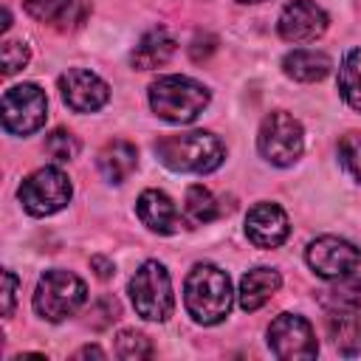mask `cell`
Returning a JSON list of instances; mask_svg holds the SVG:
<instances>
[{
	"mask_svg": "<svg viewBox=\"0 0 361 361\" xmlns=\"http://www.w3.org/2000/svg\"><path fill=\"white\" fill-rule=\"evenodd\" d=\"M59 93H62L65 104L76 113H96L110 99L107 82L102 76H96L93 71H85V68L65 71L59 76Z\"/></svg>",
	"mask_w": 361,
	"mask_h": 361,
	"instance_id": "11",
	"label": "cell"
},
{
	"mask_svg": "<svg viewBox=\"0 0 361 361\" xmlns=\"http://www.w3.org/2000/svg\"><path fill=\"white\" fill-rule=\"evenodd\" d=\"M87 299L85 282L62 268H51L39 276L37 290H34V310L45 322H62L73 316Z\"/></svg>",
	"mask_w": 361,
	"mask_h": 361,
	"instance_id": "4",
	"label": "cell"
},
{
	"mask_svg": "<svg viewBox=\"0 0 361 361\" xmlns=\"http://www.w3.org/2000/svg\"><path fill=\"white\" fill-rule=\"evenodd\" d=\"M17 276L6 268L3 271V319H8L14 313V299H17Z\"/></svg>",
	"mask_w": 361,
	"mask_h": 361,
	"instance_id": "28",
	"label": "cell"
},
{
	"mask_svg": "<svg viewBox=\"0 0 361 361\" xmlns=\"http://www.w3.org/2000/svg\"><path fill=\"white\" fill-rule=\"evenodd\" d=\"M279 285H282V276H279V271H274V268H265V265H259V268H251L243 279H240V290H237V299H240V307L243 310H259L276 290H279Z\"/></svg>",
	"mask_w": 361,
	"mask_h": 361,
	"instance_id": "16",
	"label": "cell"
},
{
	"mask_svg": "<svg viewBox=\"0 0 361 361\" xmlns=\"http://www.w3.org/2000/svg\"><path fill=\"white\" fill-rule=\"evenodd\" d=\"M257 147L259 155L274 164V166H290L299 161L302 149H305V133L302 124L285 113V110H274L262 118L259 124V135H257Z\"/></svg>",
	"mask_w": 361,
	"mask_h": 361,
	"instance_id": "7",
	"label": "cell"
},
{
	"mask_svg": "<svg viewBox=\"0 0 361 361\" xmlns=\"http://www.w3.org/2000/svg\"><path fill=\"white\" fill-rule=\"evenodd\" d=\"M330 68H333L330 56L322 51H310V48H296V51L285 54V59H282L285 76H290L296 82H319L330 73Z\"/></svg>",
	"mask_w": 361,
	"mask_h": 361,
	"instance_id": "19",
	"label": "cell"
},
{
	"mask_svg": "<svg viewBox=\"0 0 361 361\" xmlns=\"http://www.w3.org/2000/svg\"><path fill=\"white\" fill-rule=\"evenodd\" d=\"M172 54H175V39L164 25H158V28H149L135 42V48L130 54V65L135 71H152V68L166 65Z\"/></svg>",
	"mask_w": 361,
	"mask_h": 361,
	"instance_id": "15",
	"label": "cell"
},
{
	"mask_svg": "<svg viewBox=\"0 0 361 361\" xmlns=\"http://www.w3.org/2000/svg\"><path fill=\"white\" fill-rule=\"evenodd\" d=\"M206 104H209V90L189 76L169 73V76H158L149 85V107L158 118L169 124L195 121Z\"/></svg>",
	"mask_w": 361,
	"mask_h": 361,
	"instance_id": "3",
	"label": "cell"
},
{
	"mask_svg": "<svg viewBox=\"0 0 361 361\" xmlns=\"http://www.w3.org/2000/svg\"><path fill=\"white\" fill-rule=\"evenodd\" d=\"M90 265L96 268V276H99V279H110V276H113V271H116V268H113V262H110V259H104V257H93V259H90Z\"/></svg>",
	"mask_w": 361,
	"mask_h": 361,
	"instance_id": "30",
	"label": "cell"
},
{
	"mask_svg": "<svg viewBox=\"0 0 361 361\" xmlns=\"http://www.w3.org/2000/svg\"><path fill=\"white\" fill-rule=\"evenodd\" d=\"M338 90L341 99L361 113V48L347 51V56L338 65Z\"/></svg>",
	"mask_w": 361,
	"mask_h": 361,
	"instance_id": "21",
	"label": "cell"
},
{
	"mask_svg": "<svg viewBox=\"0 0 361 361\" xmlns=\"http://www.w3.org/2000/svg\"><path fill=\"white\" fill-rule=\"evenodd\" d=\"M31 59V51L25 42L20 39H6L3 42V51H0V62H3V76H11L17 73L20 68H25Z\"/></svg>",
	"mask_w": 361,
	"mask_h": 361,
	"instance_id": "27",
	"label": "cell"
},
{
	"mask_svg": "<svg viewBox=\"0 0 361 361\" xmlns=\"http://www.w3.org/2000/svg\"><path fill=\"white\" fill-rule=\"evenodd\" d=\"M234 302L228 274L212 262H197L183 282V305L197 324H217Z\"/></svg>",
	"mask_w": 361,
	"mask_h": 361,
	"instance_id": "2",
	"label": "cell"
},
{
	"mask_svg": "<svg viewBox=\"0 0 361 361\" xmlns=\"http://www.w3.org/2000/svg\"><path fill=\"white\" fill-rule=\"evenodd\" d=\"M327 307L361 316V279H338V285L327 290Z\"/></svg>",
	"mask_w": 361,
	"mask_h": 361,
	"instance_id": "23",
	"label": "cell"
},
{
	"mask_svg": "<svg viewBox=\"0 0 361 361\" xmlns=\"http://www.w3.org/2000/svg\"><path fill=\"white\" fill-rule=\"evenodd\" d=\"M338 161L350 178L361 183V133H347L338 141Z\"/></svg>",
	"mask_w": 361,
	"mask_h": 361,
	"instance_id": "26",
	"label": "cell"
},
{
	"mask_svg": "<svg viewBox=\"0 0 361 361\" xmlns=\"http://www.w3.org/2000/svg\"><path fill=\"white\" fill-rule=\"evenodd\" d=\"M135 212H138V220L155 234H172L180 223V214H178L172 197L161 189H144L138 195Z\"/></svg>",
	"mask_w": 361,
	"mask_h": 361,
	"instance_id": "14",
	"label": "cell"
},
{
	"mask_svg": "<svg viewBox=\"0 0 361 361\" xmlns=\"http://www.w3.org/2000/svg\"><path fill=\"white\" fill-rule=\"evenodd\" d=\"M0 116H3V127L11 135H31L45 124L48 116V99L42 93L39 85L34 82H23L14 85L3 93L0 102Z\"/></svg>",
	"mask_w": 361,
	"mask_h": 361,
	"instance_id": "8",
	"label": "cell"
},
{
	"mask_svg": "<svg viewBox=\"0 0 361 361\" xmlns=\"http://www.w3.org/2000/svg\"><path fill=\"white\" fill-rule=\"evenodd\" d=\"M324 324H327V336H330L333 347L341 355H358L361 353V316L327 307Z\"/></svg>",
	"mask_w": 361,
	"mask_h": 361,
	"instance_id": "18",
	"label": "cell"
},
{
	"mask_svg": "<svg viewBox=\"0 0 361 361\" xmlns=\"http://www.w3.org/2000/svg\"><path fill=\"white\" fill-rule=\"evenodd\" d=\"M45 152H48L54 161L65 164V161H73V158L79 155V141H76V135L68 133V130H54V133L45 135Z\"/></svg>",
	"mask_w": 361,
	"mask_h": 361,
	"instance_id": "25",
	"label": "cell"
},
{
	"mask_svg": "<svg viewBox=\"0 0 361 361\" xmlns=\"http://www.w3.org/2000/svg\"><path fill=\"white\" fill-rule=\"evenodd\" d=\"M305 259L310 265V271L322 279H344L350 276L358 265H361V248H355L350 240L344 237H316L307 251Z\"/></svg>",
	"mask_w": 361,
	"mask_h": 361,
	"instance_id": "10",
	"label": "cell"
},
{
	"mask_svg": "<svg viewBox=\"0 0 361 361\" xmlns=\"http://www.w3.org/2000/svg\"><path fill=\"white\" fill-rule=\"evenodd\" d=\"M276 31L285 42H313L327 31V14L310 0H290L279 14Z\"/></svg>",
	"mask_w": 361,
	"mask_h": 361,
	"instance_id": "12",
	"label": "cell"
},
{
	"mask_svg": "<svg viewBox=\"0 0 361 361\" xmlns=\"http://www.w3.org/2000/svg\"><path fill=\"white\" fill-rule=\"evenodd\" d=\"M25 14L37 23L68 28L79 23V0H25Z\"/></svg>",
	"mask_w": 361,
	"mask_h": 361,
	"instance_id": "20",
	"label": "cell"
},
{
	"mask_svg": "<svg viewBox=\"0 0 361 361\" xmlns=\"http://www.w3.org/2000/svg\"><path fill=\"white\" fill-rule=\"evenodd\" d=\"M217 214H220L217 200H214V195H212L206 186L195 183V186H189V189H186L183 217H186V223H189V226H206V223H212Z\"/></svg>",
	"mask_w": 361,
	"mask_h": 361,
	"instance_id": "22",
	"label": "cell"
},
{
	"mask_svg": "<svg viewBox=\"0 0 361 361\" xmlns=\"http://www.w3.org/2000/svg\"><path fill=\"white\" fill-rule=\"evenodd\" d=\"M290 220L282 206L276 203H257L245 214V237L257 248H276L288 240Z\"/></svg>",
	"mask_w": 361,
	"mask_h": 361,
	"instance_id": "13",
	"label": "cell"
},
{
	"mask_svg": "<svg viewBox=\"0 0 361 361\" xmlns=\"http://www.w3.org/2000/svg\"><path fill=\"white\" fill-rule=\"evenodd\" d=\"M130 299H133V307L141 319L166 322L175 310V293H172L169 271L161 262L147 259L130 279Z\"/></svg>",
	"mask_w": 361,
	"mask_h": 361,
	"instance_id": "5",
	"label": "cell"
},
{
	"mask_svg": "<svg viewBox=\"0 0 361 361\" xmlns=\"http://www.w3.org/2000/svg\"><path fill=\"white\" fill-rule=\"evenodd\" d=\"M240 3H262V0H240Z\"/></svg>",
	"mask_w": 361,
	"mask_h": 361,
	"instance_id": "32",
	"label": "cell"
},
{
	"mask_svg": "<svg viewBox=\"0 0 361 361\" xmlns=\"http://www.w3.org/2000/svg\"><path fill=\"white\" fill-rule=\"evenodd\" d=\"M71 195H73V186L59 166L34 169L28 178H23V183L17 189V197L31 217L56 214L59 209H65L71 203Z\"/></svg>",
	"mask_w": 361,
	"mask_h": 361,
	"instance_id": "6",
	"label": "cell"
},
{
	"mask_svg": "<svg viewBox=\"0 0 361 361\" xmlns=\"http://www.w3.org/2000/svg\"><path fill=\"white\" fill-rule=\"evenodd\" d=\"M155 155L172 172L203 175V172H214L223 164L226 147L217 135H212L206 130H189V133H175V135L158 138Z\"/></svg>",
	"mask_w": 361,
	"mask_h": 361,
	"instance_id": "1",
	"label": "cell"
},
{
	"mask_svg": "<svg viewBox=\"0 0 361 361\" xmlns=\"http://www.w3.org/2000/svg\"><path fill=\"white\" fill-rule=\"evenodd\" d=\"M96 166H99L104 180L124 183L135 172V166H138V152H135V147L130 141L118 138V141H110V144L102 147V152L96 158Z\"/></svg>",
	"mask_w": 361,
	"mask_h": 361,
	"instance_id": "17",
	"label": "cell"
},
{
	"mask_svg": "<svg viewBox=\"0 0 361 361\" xmlns=\"http://www.w3.org/2000/svg\"><path fill=\"white\" fill-rule=\"evenodd\" d=\"M268 347L282 361H299V358H316L319 344L313 336V327L305 316L296 313H279L268 327Z\"/></svg>",
	"mask_w": 361,
	"mask_h": 361,
	"instance_id": "9",
	"label": "cell"
},
{
	"mask_svg": "<svg viewBox=\"0 0 361 361\" xmlns=\"http://www.w3.org/2000/svg\"><path fill=\"white\" fill-rule=\"evenodd\" d=\"M73 358H104V353H102L99 347H90V344H87V347L76 350V353H73Z\"/></svg>",
	"mask_w": 361,
	"mask_h": 361,
	"instance_id": "31",
	"label": "cell"
},
{
	"mask_svg": "<svg viewBox=\"0 0 361 361\" xmlns=\"http://www.w3.org/2000/svg\"><path fill=\"white\" fill-rule=\"evenodd\" d=\"M116 355L124 358V361H141V358L152 355V344L138 330H121L116 336Z\"/></svg>",
	"mask_w": 361,
	"mask_h": 361,
	"instance_id": "24",
	"label": "cell"
},
{
	"mask_svg": "<svg viewBox=\"0 0 361 361\" xmlns=\"http://www.w3.org/2000/svg\"><path fill=\"white\" fill-rule=\"evenodd\" d=\"M214 45H217V39H214L212 34H197V37L192 39L189 54H192V59H195V62H203V59L214 51Z\"/></svg>",
	"mask_w": 361,
	"mask_h": 361,
	"instance_id": "29",
	"label": "cell"
}]
</instances>
